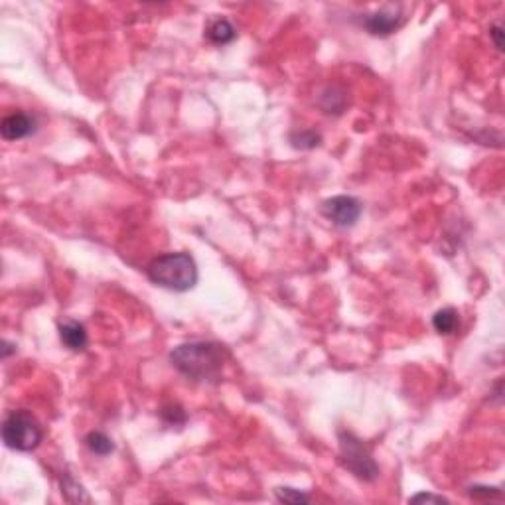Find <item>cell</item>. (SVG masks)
<instances>
[{
	"label": "cell",
	"instance_id": "cell-1",
	"mask_svg": "<svg viewBox=\"0 0 505 505\" xmlns=\"http://www.w3.org/2000/svg\"><path fill=\"white\" fill-rule=\"evenodd\" d=\"M223 347L213 342H187L174 347L170 354L172 365L192 379L215 381L223 367Z\"/></svg>",
	"mask_w": 505,
	"mask_h": 505
},
{
	"label": "cell",
	"instance_id": "cell-2",
	"mask_svg": "<svg viewBox=\"0 0 505 505\" xmlns=\"http://www.w3.org/2000/svg\"><path fill=\"white\" fill-rule=\"evenodd\" d=\"M198 265L187 252H168L148 265V279L174 293L192 291L198 282Z\"/></svg>",
	"mask_w": 505,
	"mask_h": 505
},
{
	"label": "cell",
	"instance_id": "cell-3",
	"mask_svg": "<svg viewBox=\"0 0 505 505\" xmlns=\"http://www.w3.org/2000/svg\"><path fill=\"white\" fill-rule=\"evenodd\" d=\"M40 423L28 411H12L2 423V440L16 452H32L42 442Z\"/></svg>",
	"mask_w": 505,
	"mask_h": 505
},
{
	"label": "cell",
	"instance_id": "cell-4",
	"mask_svg": "<svg viewBox=\"0 0 505 505\" xmlns=\"http://www.w3.org/2000/svg\"><path fill=\"white\" fill-rule=\"evenodd\" d=\"M340 456L347 470L363 481H375L379 478V466L373 458L371 450L349 430H340Z\"/></svg>",
	"mask_w": 505,
	"mask_h": 505
},
{
	"label": "cell",
	"instance_id": "cell-5",
	"mask_svg": "<svg viewBox=\"0 0 505 505\" xmlns=\"http://www.w3.org/2000/svg\"><path fill=\"white\" fill-rule=\"evenodd\" d=\"M322 215L336 227H351L361 215V201L354 196H333L322 203Z\"/></svg>",
	"mask_w": 505,
	"mask_h": 505
},
{
	"label": "cell",
	"instance_id": "cell-6",
	"mask_svg": "<svg viewBox=\"0 0 505 505\" xmlns=\"http://www.w3.org/2000/svg\"><path fill=\"white\" fill-rule=\"evenodd\" d=\"M401 22H403V16L397 8H381L377 12L365 14L363 28L371 36H389L401 26Z\"/></svg>",
	"mask_w": 505,
	"mask_h": 505
},
{
	"label": "cell",
	"instance_id": "cell-7",
	"mask_svg": "<svg viewBox=\"0 0 505 505\" xmlns=\"http://www.w3.org/2000/svg\"><path fill=\"white\" fill-rule=\"evenodd\" d=\"M36 131V119L26 113H12L0 122V133L4 140H20Z\"/></svg>",
	"mask_w": 505,
	"mask_h": 505
},
{
	"label": "cell",
	"instance_id": "cell-8",
	"mask_svg": "<svg viewBox=\"0 0 505 505\" xmlns=\"http://www.w3.org/2000/svg\"><path fill=\"white\" fill-rule=\"evenodd\" d=\"M59 338H62V344L73 351H83L87 347V332H85V326L75 322V320H67L64 324H59Z\"/></svg>",
	"mask_w": 505,
	"mask_h": 505
},
{
	"label": "cell",
	"instance_id": "cell-9",
	"mask_svg": "<svg viewBox=\"0 0 505 505\" xmlns=\"http://www.w3.org/2000/svg\"><path fill=\"white\" fill-rule=\"evenodd\" d=\"M205 34H208L210 42L217 44V46H226L229 42L235 40V36H237L235 28L231 26V22L226 20V18H215V20H212L208 30H205Z\"/></svg>",
	"mask_w": 505,
	"mask_h": 505
},
{
	"label": "cell",
	"instance_id": "cell-10",
	"mask_svg": "<svg viewBox=\"0 0 505 505\" xmlns=\"http://www.w3.org/2000/svg\"><path fill=\"white\" fill-rule=\"evenodd\" d=\"M458 324H460V320H458V312L454 308H442L432 316L434 330L439 333H444V336H450V333L456 332Z\"/></svg>",
	"mask_w": 505,
	"mask_h": 505
},
{
	"label": "cell",
	"instance_id": "cell-11",
	"mask_svg": "<svg viewBox=\"0 0 505 505\" xmlns=\"http://www.w3.org/2000/svg\"><path fill=\"white\" fill-rule=\"evenodd\" d=\"M62 493H64L67 502H71V504H83V502L91 504V497L81 488V484H77L69 474H66L64 479H62Z\"/></svg>",
	"mask_w": 505,
	"mask_h": 505
},
{
	"label": "cell",
	"instance_id": "cell-12",
	"mask_svg": "<svg viewBox=\"0 0 505 505\" xmlns=\"http://www.w3.org/2000/svg\"><path fill=\"white\" fill-rule=\"evenodd\" d=\"M85 444H87V448H89L93 454H97V456H109V454L115 450L113 440L109 439L105 432H101V430L89 432V434L85 437Z\"/></svg>",
	"mask_w": 505,
	"mask_h": 505
},
{
	"label": "cell",
	"instance_id": "cell-13",
	"mask_svg": "<svg viewBox=\"0 0 505 505\" xmlns=\"http://www.w3.org/2000/svg\"><path fill=\"white\" fill-rule=\"evenodd\" d=\"M322 143V136L314 131H294L291 134V145L294 148H300V150H310V148L320 147Z\"/></svg>",
	"mask_w": 505,
	"mask_h": 505
},
{
	"label": "cell",
	"instance_id": "cell-14",
	"mask_svg": "<svg viewBox=\"0 0 505 505\" xmlns=\"http://www.w3.org/2000/svg\"><path fill=\"white\" fill-rule=\"evenodd\" d=\"M275 495L279 502H284V504H308L310 502V495H306L300 490H294V488H277L275 490Z\"/></svg>",
	"mask_w": 505,
	"mask_h": 505
},
{
	"label": "cell",
	"instance_id": "cell-15",
	"mask_svg": "<svg viewBox=\"0 0 505 505\" xmlns=\"http://www.w3.org/2000/svg\"><path fill=\"white\" fill-rule=\"evenodd\" d=\"M468 493H470L474 499H492V497H499V495H502V490H497V488H488V486H472Z\"/></svg>",
	"mask_w": 505,
	"mask_h": 505
},
{
	"label": "cell",
	"instance_id": "cell-16",
	"mask_svg": "<svg viewBox=\"0 0 505 505\" xmlns=\"http://www.w3.org/2000/svg\"><path fill=\"white\" fill-rule=\"evenodd\" d=\"M409 502H411V504H421V502L448 504V499H446V497H442V495H434V493H416V495H412Z\"/></svg>",
	"mask_w": 505,
	"mask_h": 505
},
{
	"label": "cell",
	"instance_id": "cell-17",
	"mask_svg": "<svg viewBox=\"0 0 505 505\" xmlns=\"http://www.w3.org/2000/svg\"><path fill=\"white\" fill-rule=\"evenodd\" d=\"M490 34H492L493 40H495V48L502 50V24H495V26L490 30Z\"/></svg>",
	"mask_w": 505,
	"mask_h": 505
},
{
	"label": "cell",
	"instance_id": "cell-18",
	"mask_svg": "<svg viewBox=\"0 0 505 505\" xmlns=\"http://www.w3.org/2000/svg\"><path fill=\"white\" fill-rule=\"evenodd\" d=\"M2 346H4V347H2V358H8V356H10V354L14 351V349H12L14 346H12V344H8V342H4Z\"/></svg>",
	"mask_w": 505,
	"mask_h": 505
}]
</instances>
